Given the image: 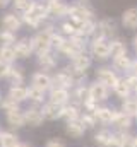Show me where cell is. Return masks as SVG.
Returning <instances> with one entry per match:
<instances>
[{
  "label": "cell",
  "mask_w": 137,
  "mask_h": 147,
  "mask_svg": "<svg viewBox=\"0 0 137 147\" xmlns=\"http://www.w3.org/2000/svg\"><path fill=\"white\" fill-rule=\"evenodd\" d=\"M48 17H50V14H48V9H46V3H43V2H33L31 9H29L26 14H22L21 19H22V22L28 24L29 28L38 29Z\"/></svg>",
  "instance_id": "1"
},
{
  "label": "cell",
  "mask_w": 137,
  "mask_h": 147,
  "mask_svg": "<svg viewBox=\"0 0 137 147\" xmlns=\"http://www.w3.org/2000/svg\"><path fill=\"white\" fill-rule=\"evenodd\" d=\"M53 33H55V31H53V26H46L45 29L38 31V33L31 38L33 50H34V53H36V57H38V55H43V53H48V51L53 50V46H52V34H53Z\"/></svg>",
  "instance_id": "2"
},
{
  "label": "cell",
  "mask_w": 137,
  "mask_h": 147,
  "mask_svg": "<svg viewBox=\"0 0 137 147\" xmlns=\"http://www.w3.org/2000/svg\"><path fill=\"white\" fill-rule=\"evenodd\" d=\"M91 19H94V12L87 3L77 2V3L68 5V21L74 22L77 28L81 24H84L86 21H91Z\"/></svg>",
  "instance_id": "3"
},
{
  "label": "cell",
  "mask_w": 137,
  "mask_h": 147,
  "mask_svg": "<svg viewBox=\"0 0 137 147\" xmlns=\"http://www.w3.org/2000/svg\"><path fill=\"white\" fill-rule=\"evenodd\" d=\"M89 53H91L93 60H100V62L110 60L111 58V55H110V39L91 38V41H89Z\"/></svg>",
  "instance_id": "4"
},
{
  "label": "cell",
  "mask_w": 137,
  "mask_h": 147,
  "mask_svg": "<svg viewBox=\"0 0 137 147\" xmlns=\"http://www.w3.org/2000/svg\"><path fill=\"white\" fill-rule=\"evenodd\" d=\"M93 65V57H91V53L89 51H82V53H79L77 57H74L72 60H70V69H72V72L77 75V79L79 77H86V74L89 70V67Z\"/></svg>",
  "instance_id": "5"
},
{
  "label": "cell",
  "mask_w": 137,
  "mask_h": 147,
  "mask_svg": "<svg viewBox=\"0 0 137 147\" xmlns=\"http://www.w3.org/2000/svg\"><path fill=\"white\" fill-rule=\"evenodd\" d=\"M75 84H77V75L72 72L70 67H64L53 75V87H64L72 91Z\"/></svg>",
  "instance_id": "6"
},
{
  "label": "cell",
  "mask_w": 137,
  "mask_h": 147,
  "mask_svg": "<svg viewBox=\"0 0 137 147\" xmlns=\"http://www.w3.org/2000/svg\"><path fill=\"white\" fill-rule=\"evenodd\" d=\"M117 22L110 17L98 21V26H96V33L93 38H103V39H113L117 38Z\"/></svg>",
  "instance_id": "7"
},
{
  "label": "cell",
  "mask_w": 137,
  "mask_h": 147,
  "mask_svg": "<svg viewBox=\"0 0 137 147\" xmlns=\"http://www.w3.org/2000/svg\"><path fill=\"white\" fill-rule=\"evenodd\" d=\"M94 75H96V80H100L101 84L110 87L111 91H113L115 84L120 80V75L113 70V67H100V69H96Z\"/></svg>",
  "instance_id": "8"
},
{
  "label": "cell",
  "mask_w": 137,
  "mask_h": 147,
  "mask_svg": "<svg viewBox=\"0 0 137 147\" xmlns=\"http://www.w3.org/2000/svg\"><path fill=\"white\" fill-rule=\"evenodd\" d=\"M110 87H106L104 84H101L100 80H93L91 84H89V98L93 99V101H96L98 105H101L104 101H108V98H110Z\"/></svg>",
  "instance_id": "9"
},
{
  "label": "cell",
  "mask_w": 137,
  "mask_h": 147,
  "mask_svg": "<svg viewBox=\"0 0 137 147\" xmlns=\"http://www.w3.org/2000/svg\"><path fill=\"white\" fill-rule=\"evenodd\" d=\"M31 86L45 91V92H50V89L53 87V77L45 70H39V72H34L31 75Z\"/></svg>",
  "instance_id": "10"
},
{
  "label": "cell",
  "mask_w": 137,
  "mask_h": 147,
  "mask_svg": "<svg viewBox=\"0 0 137 147\" xmlns=\"http://www.w3.org/2000/svg\"><path fill=\"white\" fill-rule=\"evenodd\" d=\"M115 113L117 110L115 108H111V106H104V105H100L96 110H94V116H96V120H98V123L103 125V127H111V123H113V118H115Z\"/></svg>",
  "instance_id": "11"
},
{
  "label": "cell",
  "mask_w": 137,
  "mask_h": 147,
  "mask_svg": "<svg viewBox=\"0 0 137 147\" xmlns=\"http://www.w3.org/2000/svg\"><path fill=\"white\" fill-rule=\"evenodd\" d=\"M134 134L130 130H113V139L110 147H132L134 146Z\"/></svg>",
  "instance_id": "12"
},
{
  "label": "cell",
  "mask_w": 137,
  "mask_h": 147,
  "mask_svg": "<svg viewBox=\"0 0 137 147\" xmlns=\"http://www.w3.org/2000/svg\"><path fill=\"white\" fill-rule=\"evenodd\" d=\"M132 62H134V58H130V57H129V53H127V55H120V57L111 58V67H113V70L118 74V75L122 74V75L125 77V75H129V74H130Z\"/></svg>",
  "instance_id": "13"
},
{
  "label": "cell",
  "mask_w": 137,
  "mask_h": 147,
  "mask_svg": "<svg viewBox=\"0 0 137 147\" xmlns=\"http://www.w3.org/2000/svg\"><path fill=\"white\" fill-rule=\"evenodd\" d=\"M48 101L58 105V106H65L70 103V91L64 87H52L48 92Z\"/></svg>",
  "instance_id": "14"
},
{
  "label": "cell",
  "mask_w": 137,
  "mask_h": 147,
  "mask_svg": "<svg viewBox=\"0 0 137 147\" xmlns=\"http://www.w3.org/2000/svg\"><path fill=\"white\" fill-rule=\"evenodd\" d=\"M24 116H26V125H29V127H39V125H43V121H45V116H43V111L39 106H29L28 110H24Z\"/></svg>",
  "instance_id": "15"
},
{
  "label": "cell",
  "mask_w": 137,
  "mask_h": 147,
  "mask_svg": "<svg viewBox=\"0 0 137 147\" xmlns=\"http://www.w3.org/2000/svg\"><path fill=\"white\" fill-rule=\"evenodd\" d=\"M87 98H89V86H86V84H77L70 91V103H74L81 108Z\"/></svg>",
  "instance_id": "16"
},
{
  "label": "cell",
  "mask_w": 137,
  "mask_h": 147,
  "mask_svg": "<svg viewBox=\"0 0 137 147\" xmlns=\"http://www.w3.org/2000/svg\"><path fill=\"white\" fill-rule=\"evenodd\" d=\"M46 9H48V14L55 19H60V17H68V5L62 0H52V2H46Z\"/></svg>",
  "instance_id": "17"
},
{
  "label": "cell",
  "mask_w": 137,
  "mask_h": 147,
  "mask_svg": "<svg viewBox=\"0 0 137 147\" xmlns=\"http://www.w3.org/2000/svg\"><path fill=\"white\" fill-rule=\"evenodd\" d=\"M134 120H136V118H132V116L125 115L123 111L117 110V113H115V118H113V123H111V127H113L115 130H130V128L134 127Z\"/></svg>",
  "instance_id": "18"
},
{
  "label": "cell",
  "mask_w": 137,
  "mask_h": 147,
  "mask_svg": "<svg viewBox=\"0 0 137 147\" xmlns=\"http://www.w3.org/2000/svg\"><path fill=\"white\" fill-rule=\"evenodd\" d=\"M14 50H16L17 58H28V57H31V53H34L31 38H21V39H17V43L14 45Z\"/></svg>",
  "instance_id": "19"
},
{
  "label": "cell",
  "mask_w": 137,
  "mask_h": 147,
  "mask_svg": "<svg viewBox=\"0 0 137 147\" xmlns=\"http://www.w3.org/2000/svg\"><path fill=\"white\" fill-rule=\"evenodd\" d=\"M122 26L129 31H137V7H129L122 12Z\"/></svg>",
  "instance_id": "20"
},
{
  "label": "cell",
  "mask_w": 137,
  "mask_h": 147,
  "mask_svg": "<svg viewBox=\"0 0 137 147\" xmlns=\"http://www.w3.org/2000/svg\"><path fill=\"white\" fill-rule=\"evenodd\" d=\"M41 111H43L45 120H48V121H53V120H60L62 118V106H58V105H55L52 101H46L41 106Z\"/></svg>",
  "instance_id": "21"
},
{
  "label": "cell",
  "mask_w": 137,
  "mask_h": 147,
  "mask_svg": "<svg viewBox=\"0 0 137 147\" xmlns=\"http://www.w3.org/2000/svg\"><path fill=\"white\" fill-rule=\"evenodd\" d=\"M82 116V108L74 105V103H68L65 106H62V118L60 120H65L67 121H74V120H81Z\"/></svg>",
  "instance_id": "22"
},
{
  "label": "cell",
  "mask_w": 137,
  "mask_h": 147,
  "mask_svg": "<svg viewBox=\"0 0 137 147\" xmlns=\"http://www.w3.org/2000/svg\"><path fill=\"white\" fill-rule=\"evenodd\" d=\"M86 127H84V123L81 121V120H74V121H67L65 123V134L70 135L72 139H81V137H84V134H86Z\"/></svg>",
  "instance_id": "23"
},
{
  "label": "cell",
  "mask_w": 137,
  "mask_h": 147,
  "mask_svg": "<svg viewBox=\"0 0 137 147\" xmlns=\"http://www.w3.org/2000/svg\"><path fill=\"white\" fill-rule=\"evenodd\" d=\"M5 120H7V123H9L10 128H21V127L26 125V116H24V111L22 110L5 113Z\"/></svg>",
  "instance_id": "24"
},
{
  "label": "cell",
  "mask_w": 137,
  "mask_h": 147,
  "mask_svg": "<svg viewBox=\"0 0 137 147\" xmlns=\"http://www.w3.org/2000/svg\"><path fill=\"white\" fill-rule=\"evenodd\" d=\"M111 139H113V130H110L108 127L100 128V130L94 134V137H93L94 144L100 146V147H110L111 146Z\"/></svg>",
  "instance_id": "25"
},
{
  "label": "cell",
  "mask_w": 137,
  "mask_h": 147,
  "mask_svg": "<svg viewBox=\"0 0 137 147\" xmlns=\"http://www.w3.org/2000/svg\"><path fill=\"white\" fill-rule=\"evenodd\" d=\"M2 26H3V29H7V31H12V33H17L19 29H21V26H22V19L19 17V16H16V14H5L3 17H2Z\"/></svg>",
  "instance_id": "26"
},
{
  "label": "cell",
  "mask_w": 137,
  "mask_h": 147,
  "mask_svg": "<svg viewBox=\"0 0 137 147\" xmlns=\"http://www.w3.org/2000/svg\"><path fill=\"white\" fill-rule=\"evenodd\" d=\"M127 53H129V48H127V43L122 38L110 39V55H111V58L120 57V55H127Z\"/></svg>",
  "instance_id": "27"
},
{
  "label": "cell",
  "mask_w": 137,
  "mask_h": 147,
  "mask_svg": "<svg viewBox=\"0 0 137 147\" xmlns=\"http://www.w3.org/2000/svg\"><path fill=\"white\" fill-rule=\"evenodd\" d=\"M113 94H115L118 99H122V101L132 96V89H130V86L127 84V79H125V77H120V80L115 84V87H113Z\"/></svg>",
  "instance_id": "28"
},
{
  "label": "cell",
  "mask_w": 137,
  "mask_h": 147,
  "mask_svg": "<svg viewBox=\"0 0 137 147\" xmlns=\"http://www.w3.org/2000/svg\"><path fill=\"white\" fill-rule=\"evenodd\" d=\"M38 65L46 72V70H53V69L58 65V60H57V57H55L52 51H48V53L38 55Z\"/></svg>",
  "instance_id": "29"
},
{
  "label": "cell",
  "mask_w": 137,
  "mask_h": 147,
  "mask_svg": "<svg viewBox=\"0 0 137 147\" xmlns=\"http://www.w3.org/2000/svg\"><path fill=\"white\" fill-rule=\"evenodd\" d=\"M7 96H9L10 99H14L16 103H19V105L29 99V98H28V87H26V86H10Z\"/></svg>",
  "instance_id": "30"
},
{
  "label": "cell",
  "mask_w": 137,
  "mask_h": 147,
  "mask_svg": "<svg viewBox=\"0 0 137 147\" xmlns=\"http://www.w3.org/2000/svg\"><path fill=\"white\" fill-rule=\"evenodd\" d=\"M120 111H123L125 115L136 118L137 116V96L136 94H132L130 98H127V99L122 101V105H120Z\"/></svg>",
  "instance_id": "31"
},
{
  "label": "cell",
  "mask_w": 137,
  "mask_h": 147,
  "mask_svg": "<svg viewBox=\"0 0 137 147\" xmlns=\"http://www.w3.org/2000/svg\"><path fill=\"white\" fill-rule=\"evenodd\" d=\"M16 58H17V55H16L14 46H10V45H2V46H0V62H2V63L12 65V62H14Z\"/></svg>",
  "instance_id": "32"
},
{
  "label": "cell",
  "mask_w": 137,
  "mask_h": 147,
  "mask_svg": "<svg viewBox=\"0 0 137 147\" xmlns=\"http://www.w3.org/2000/svg\"><path fill=\"white\" fill-rule=\"evenodd\" d=\"M7 80L10 82V86H22V82H24V70L21 67H12L10 65V70L7 74Z\"/></svg>",
  "instance_id": "33"
},
{
  "label": "cell",
  "mask_w": 137,
  "mask_h": 147,
  "mask_svg": "<svg viewBox=\"0 0 137 147\" xmlns=\"http://www.w3.org/2000/svg\"><path fill=\"white\" fill-rule=\"evenodd\" d=\"M45 91H41V89H38V87H34V86H29L28 87V98H29V101L33 103V105H45L43 101H45Z\"/></svg>",
  "instance_id": "34"
},
{
  "label": "cell",
  "mask_w": 137,
  "mask_h": 147,
  "mask_svg": "<svg viewBox=\"0 0 137 147\" xmlns=\"http://www.w3.org/2000/svg\"><path fill=\"white\" fill-rule=\"evenodd\" d=\"M19 144H21V142H19V137H17L14 132H2L0 147H17Z\"/></svg>",
  "instance_id": "35"
},
{
  "label": "cell",
  "mask_w": 137,
  "mask_h": 147,
  "mask_svg": "<svg viewBox=\"0 0 137 147\" xmlns=\"http://www.w3.org/2000/svg\"><path fill=\"white\" fill-rule=\"evenodd\" d=\"M0 110H3L5 113H9V111L21 110V105H19V103H16L14 99H10V98L7 96V98H3V99H2V103H0Z\"/></svg>",
  "instance_id": "36"
},
{
  "label": "cell",
  "mask_w": 137,
  "mask_h": 147,
  "mask_svg": "<svg viewBox=\"0 0 137 147\" xmlns=\"http://www.w3.org/2000/svg\"><path fill=\"white\" fill-rule=\"evenodd\" d=\"M81 121L84 123V127H86V128H96V125H98V120H96V116H94L93 113H86V111H82Z\"/></svg>",
  "instance_id": "37"
},
{
  "label": "cell",
  "mask_w": 137,
  "mask_h": 147,
  "mask_svg": "<svg viewBox=\"0 0 137 147\" xmlns=\"http://www.w3.org/2000/svg\"><path fill=\"white\" fill-rule=\"evenodd\" d=\"M60 29H62V34H64L65 38H72L74 34H77V26H75L74 22H70V21L62 22Z\"/></svg>",
  "instance_id": "38"
},
{
  "label": "cell",
  "mask_w": 137,
  "mask_h": 147,
  "mask_svg": "<svg viewBox=\"0 0 137 147\" xmlns=\"http://www.w3.org/2000/svg\"><path fill=\"white\" fill-rule=\"evenodd\" d=\"M0 41H2L3 45H10V46H14V45L17 43V39H16V33L7 31V29H2V31H0Z\"/></svg>",
  "instance_id": "39"
},
{
  "label": "cell",
  "mask_w": 137,
  "mask_h": 147,
  "mask_svg": "<svg viewBox=\"0 0 137 147\" xmlns=\"http://www.w3.org/2000/svg\"><path fill=\"white\" fill-rule=\"evenodd\" d=\"M33 2L34 0H14V9H16V10H21L22 14H26V12L31 9Z\"/></svg>",
  "instance_id": "40"
},
{
  "label": "cell",
  "mask_w": 137,
  "mask_h": 147,
  "mask_svg": "<svg viewBox=\"0 0 137 147\" xmlns=\"http://www.w3.org/2000/svg\"><path fill=\"white\" fill-rule=\"evenodd\" d=\"M65 41H67V38L64 36L62 33H53V34H52V46H53V50H57V51L62 48V45H64Z\"/></svg>",
  "instance_id": "41"
},
{
  "label": "cell",
  "mask_w": 137,
  "mask_h": 147,
  "mask_svg": "<svg viewBox=\"0 0 137 147\" xmlns=\"http://www.w3.org/2000/svg\"><path fill=\"white\" fill-rule=\"evenodd\" d=\"M125 79H127V84H129L130 89H132V94H137V75L129 74V75H125Z\"/></svg>",
  "instance_id": "42"
},
{
  "label": "cell",
  "mask_w": 137,
  "mask_h": 147,
  "mask_svg": "<svg viewBox=\"0 0 137 147\" xmlns=\"http://www.w3.org/2000/svg\"><path fill=\"white\" fill-rule=\"evenodd\" d=\"M45 147H67V146H65V142H62L60 139H50Z\"/></svg>",
  "instance_id": "43"
},
{
  "label": "cell",
  "mask_w": 137,
  "mask_h": 147,
  "mask_svg": "<svg viewBox=\"0 0 137 147\" xmlns=\"http://www.w3.org/2000/svg\"><path fill=\"white\" fill-rule=\"evenodd\" d=\"M9 70H10V65H7V63H2V62H0V79H7Z\"/></svg>",
  "instance_id": "44"
},
{
  "label": "cell",
  "mask_w": 137,
  "mask_h": 147,
  "mask_svg": "<svg viewBox=\"0 0 137 147\" xmlns=\"http://www.w3.org/2000/svg\"><path fill=\"white\" fill-rule=\"evenodd\" d=\"M130 74L137 75V58H134V62H132V67H130Z\"/></svg>",
  "instance_id": "45"
},
{
  "label": "cell",
  "mask_w": 137,
  "mask_h": 147,
  "mask_svg": "<svg viewBox=\"0 0 137 147\" xmlns=\"http://www.w3.org/2000/svg\"><path fill=\"white\" fill-rule=\"evenodd\" d=\"M132 48H134V51H136V55H137V33L132 38Z\"/></svg>",
  "instance_id": "46"
},
{
  "label": "cell",
  "mask_w": 137,
  "mask_h": 147,
  "mask_svg": "<svg viewBox=\"0 0 137 147\" xmlns=\"http://www.w3.org/2000/svg\"><path fill=\"white\" fill-rule=\"evenodd\" d=\"M9 2H10V0H0V9L7 7V5H9Z\"/></svg>",
  "instance_id": "47"
},
{
  "label": "cell",
  "mask_w": 137,
  "mask_h": 147,
  "mask_svg": "<svg viewBox=\"0 0 137 147\" xmlns=\"http://www.w3.org/2000/svg\"><path fill=\"white\" fill-rule=\"evenodd\" d=\"M132 147H137V135L134 137V146H132Z\"/></svg>",
  "instance_id": "48"
},
{
  "label": "cell",
  "mask_w": 137,
  "mask_h": 147,
  "mask_svg": "<svg viewBox=\"0 0 137 147\" xmlns=\"http://www.w3.org/2000/svg\"><path fill=\"white\" fill-rule=\"evenodd\" d=\"M17 147H31V146H28V144H19Z\"/></svg>",
  "instance_id": "49"
},
{
  "label": "cell",
  "mask_w": 137,
  "mask_h": 147,
  "mask_svg": "<svg viewBox=\"0 0 137 147\" xmlns=\"http://www.w3.org/2000/svg\"><path fill=\"white\" fill-rule=\"evenodd\" d=\"M2 99H3V98H2V92H0V103H2Z\"/></svg>",
  "instance_id": "50"
},
{
  "label": "cell",
  "mask_w": 137,
  "mask_h": 147,
  "mask_svg": "<svg viewBox=\"0 0 137 147\" xmlns=\"http://www.w3.org/2000/svg\"><path fill=\"white\" fill-rule=\"evenodd\" d=\"M0 137H2V130H0Z\"/></svg>",
  "instance_id": "51"
},
{
  "label": "cell",
  "mask_w": 137,
  "mask_h": 147,
  "mask_svg": "<svg viewBox=\"0 0 137 147\" xmlns=\"http://www.w3.org/2000/svg\"><path fill=\"white\" fill-rule=\"evenodd\" d=\"M136 121H137V116H136Z\"/></svg>",
  "instance_id": "52"
},
{
  "label": "cell",
  "mask_w": 137,
  "mask_h": 147,
  "mask_svg": "<svg viewBox=\"0 0 137 147\" xmlns=\"http://www.w3.org/2000/svg\"><path fill=\"white\" fill-rule=\"evenodd\" d=\"M48 2H52V0H48Z\"/></svg>",
  "instance_id": "53"
},
{
  "label": "cell",
  "mask_w": 137,
  "mask_h": 147,
  "mask_svg": "<svg viewBox=\"0 0 137 147\" xmlns=\"http://www.w3.org/2000/svg\"><path fill=\"white\" fill-rule=\"evenodd\" d=\"M136 96H137V94H136Z\"/></svg>",
  "instance_id": "54"
}]
</instances>
